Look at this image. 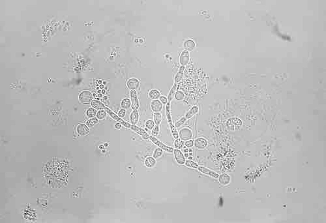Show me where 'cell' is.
I'll list each match as a JSON object with an SVG mask.
<instances>
[{
	"label": "cell",
	"instance_id": "4fadbf2b",
	"mask_svg": "<svg viewBox=\"0 0 326 223\" xmlns=\"http://www.w3.org/2000/svg\"><path fill=\"white\" fill-rule=\"evenodd\" d=\"M151 109L154 112H159L162 109V104L159 100H153L151 103Z\"/></svg>",
	"mask_w": 326,
	"mask_h": 223
},
{
	"label": "cell",
	"instance_id": "f1b7e54d",
	"mask_svg": "<svg viewBox=\"0 0 326 223\" xmlns=\"http://www.w3.org/2000/svg\"><path fill=\"white\" fill-rule=\"evenodd\" d=\"M163 154V150L160 148H157L155 150L154 153H153V158H159L161 157Z\"/></svg>",
	"mask_w": 326,
	"mask_h": 223
},
{
	"label": "cell",
	"instance_id": "ba28073f",
	"mask_svg": "<svg viewBox=\"0 0 326 223\" xmlns=\"http://www.w3.org/2000/svg\"><path fill=\"white\" fill-rule=\"evenodd\" d=\"M130 98H131V107L132 109L135 110L139 108V102L138 100L137 93L134 90H131L130 93Z\"/></svg>",
	"mask_w": 326,
	"mask_h": 223
},
{
	"label": "cell",
	"instance_id": "9c48e42d",
	"mask_svg": "<svg viewBox=\"0 0 326 223\" xmlns=\"http://www.w3.org/2000/svg\"><path fill=\"white\" fill-rule=\"evenodd\" d=\"M197 169H198V170L200 172H202V174H206V175H208V176H210L211 177H212V178H219V174L216 173V172L211 170L207 168L199 166Z\"/></svg>",
	"mask_w": 326,
	"mask_h": 223
},
{
	"label": "cell",
	"instance_id": "ab89813d",
	"mask_svg": "<svg viewBox=\"0 0 326 223\" xmlns=\"http://www.w3.org/2000/svg\"><path fill=\"white\" fill-rule=\"evenodd\" d=\"M115 127H116V128H118V129H119L121 127V125L120 123H117L116 125H115Z\"/></svg>",
	"mask_w": 326,
	"mask_h": 223
},
{
	"label": "cell",
	"instance_id": "7c38bea8",
	"mask_svg": "<svg viewBox=\"0 0 326 223\" xmlns=\"http://www.w3.org/2000/svg\"><path fill=\"white\" fill-rule=\"evenodd\" d=\"M194 145L196 148L203 149L204 148H206V146H207L208 142L205 138H198L195 140V141L194 142Z\"/></svg>",
	"mask_w": 326,
	"mask_h": 223
},
{
	"label": "cell",
	"instance_id": "7402d4cb",
	"mask_svg": "<svg viewBox=\"0 0 326 223\" xmlns=\"http://www.w3.org/2000/svg\"><path fill=\"white\" fill-rule=\"evenodd\" d=\"M198 110L199 109L198 107H196V106H195V107H193L191 109H190L189 112H187V114L185 115V118L187 119H189L190 118H191L192 117H193V116H194L195 114H196L198 112Z\"/></svg>",
	"mask_w": 326,
	"mask_h": 223
},
{
	"label": "cell",
	"instance_id": "d4e9b609",
	"mask_svg": "<svg viewBox=\"0 0 326 223\" xmlns=\"http://www.w3.org/2000/svg\"><path fill=\"white\" fill-rule=\"evenodd\" d=\"M121 107L123 109H128L131 107V101H130L128 99H124L123 101H121Z\"/></svg>",
	"mask_w": 326,
	"mask_h": 223
},
{
	"label": "cell",
	"instance_id": "484cf974",
	"mask_svg": "<svg viewBox=\"0 0 326 223\" xmlns=\"http://www.w3.org/2000/svg\"><path fill=\"white\" fill-rule=\"evenodd\" d=\"M153 116H154V122L155 125H159L160 122H161V114H160V112H154Z\"/></svg>",
	"mask_w": 326,
	"mask_h": 223
},
{
	"label": "cell",
	"instance_id": "74e56055",
	"mask_svg": "<svg viewBox=\"0 0 326 223\" xmlns=\"http://www.w3.org/2000/svg\"><path fill=\"white\" fill-rule=\"evenodd\" d=\"M125 114H126L125 110L122 109H121L120 110H119V112H118V116H119V118H122L125 116Z\"/></svg>",
	"mask_w": 326,
	"mask_h": 223
},
{
	"label": "cell",
	"instance_id": "30bf717a",
	"mask_svg": "<svg viewBox=\"0 0 326 223\" xmlns=\"http://www.w3.org/2000/svg\"><path fill=\"white\" fill-rule=\"evenodd\" d=\"M130 128H131V129L132 130H134L135 132H136L137 134L140 135L144 139H145V140L150 139V136L149 135L148 133H147L144 129H142V128L137 127V126H136V125H131Z\"/></svg>",
	"mask_w": 326,
	"mask_h": 223
},
{
	"label": "cell",
	"instance_id": "44dd1931",
	"mask_svg": "<svg viewBox=\"0 0 326 223\" xmlns=\"http://www.w3.org/2000/svg\"><path fill=\"white\" fill-rule=\"evenodd\" d=\"M148 95L150 97L151 99L157 100L159 98H160V93L157 90V89H151V90H150V92H149Z\"/></svg>",
	"mask_w": 326,
	"mask_h": 223
},
{
	"label": "cell",
	"instance_id": "8fae6325",
	"mask_svg": "<svg viewBox=\"0 0 326 223\" xmlns=\"http://www.w3.org/2000/svg\"><path fill=\"white\" fill-rule=\"evenodd\" d=\"M189 61V52L187 50H184L181 53L180 57V63L181 66H185L187 65Z\"/></svg>",
	"mask_w": 326,
	"mask_h": 223
},
{
	"label": "cell",
	"instance_id": "1f68e13d",
	"mask_svg": "<svg viewBox=\"0 0 326 223\" xmlns=\"http://www.w3.org/2000/svg\"><path fill=\"white\" fill-rule=\"evenodd\" d=\"M98 122V121L97 118H93L90 119H89V120L87 121V125H88L89 127H93L94 125H96V124H97Z\"/></svg>",
	"mask_w": 326,
	"mask_h": 223
},
{
	"label": "cell",
	"instance_id": "f546056e",
	"mask_svg": "<svg viewBox=\"0 0 326 223\" xmlns=\"http://www.w3.org/2000/svg\"><path fill=\"white\" fill-rule=\"evenodd\" d=\"M96 114H97V111H96L95 109H89L86 112L87 116L90 118H94Z\"/></svg>",
	"mask_w": 326,
	"mask_h": 223
},
{
	"label": "cell",
	"instance_id": "f35d334b",
	"mask_svg": "<svg viewBox=\"0 0 326 223\" xmlns=\"http://www.w3.org/2000/svg\"><path fill=\"white\" fill-rule=\"evenodd\" d=\"M159 101L162 103V104H163V105L167 104L168 103V99L164 96H160Z\"/></svg>",
	"mask_w": 326,
	"mask_h": 223
},
{
	"label": "cell",
	"instance_id": "60d3db41",
	"mask_svg": "<svg viewBox=\"0 0 326 223\" xmlns=\"http://www.w3.org/2000/svg\"><path fill=\"white\" fill-rule=\"evenodd\" d=\"M189 160H191V159H192V157H189Z\"/></svg>",
	"mask_w": 326,
	"mask_h": 223
},
{
	"label": "cell",
	"instance_id": "e0dca14e",
	"mask_svg": "<svg viewBox=\"0 0 326 223\" xmlns=\"http://www.w3.org/2000/svg\"><path fill=\"white\" fill-rule=\"evenodd\" d=\"M184 70H185V67L181 66L178 73H177L175 78H174V84H178L179 82L181 81L183 78V72H184Z\"/></svg>",
	"mask_w": 326,
	"mask_h": 223
},
{
	"label": "cell",
	"instance_id": "9a60e30c",
	"mask_svg": "<svg viewBox=\"0 0 326 223\" xmlns=\"http://www.w3.org/2000/svg\"><path fill=\"white\" fill-rule=\"evenodd\" d=\"M219 181L222 185H227L230 183V177L228 174H222L219 177Z\"/></svg>",
	"mask_w": 326,
	"mask_h": 223
},
{
	"label": "cell",
	"instance_id": "cb8c5ba5",
	"mask_svg": "<svg viewBox=\"0 0 326 223\" xmlns=\"http://www.w3.org/2000/svg\"><path fill=\"white\" fill-rule=\"evenodd\" d=\"M156 164V160L152 157H149L145 160V165L148 168H153Z\"/></svg>",
	"mask_w": 326,
	"mask_h": 223
},
{
	"label": "cell",
	"instance_id": "4316f807",
	"mask_svg": "<svg viewBox=\"0 0 326 223\" xmlns=\"http://www.w3.org/2000/svg\"><path fill=\"white\" fill-rule=\"evenodd\" d=\"M183 146H184V141H183L182 140H181L180 138H178V139H176L175 142H174V146H175V148L176 149H181L182 148Z\"/></svg>",
	"mask_w": 326,
	"mask_h": 223
},
{
	"label": "cell",
	"instance_id": "ac0fdd59",
	"mask_svg": "<svg viewBox=\"0 0 326 223\" xmlns=\"http://www.w3.org/2000/svg\"><path fill=\"white\" fill-rule=\"evenodd\" d=\"M130 120L132 125H136V124L138 123V121L139 120V114L137 110H134V111L131 113V114H130Z\"/></svg>",
	"mask_w": 326,
	"mask_h": 223
},
{
	"label": "cell",
	"instance_id": "603a6c76",
	"mask_svg": "<svg viewBox=\"0 0 326 223\" xmlns=\"http://www.w3.org/2000/svg\"><path fill=\"white\" fill-rule=\"evenodd\" d=\"M177 87H178V84H174L173 85V86H172V89H170V91L169 93H168V103H170L171 101H172V99H174V97L175 95V93L176 92V89H177Z\"/></svg>",
	"mask_w": 326,
	"mask_h": 223
},
{
	"label": "cell",
	"instance_id": "6da1fadb",
	"mask_svg": "<svg viewBox=\"0 0 326 223\" xmlns=\"http://www.w3.org/2000/svg\"><path fill=\"white\" fill-rule=\"evenodd\" d=\"M57 165H58V163H56L54 166V168L49 167V169L47 168L46 170V171H47L46 175L48 176V175H51V174H53L54 175V177H52V178L50 179V181H54V179L53 184L54 185H57V187H58V186H59V185H61L62 184V183H61V180L65 181L66 179L65 176L67 175V174L65 171V169L63 168L60 169V167L61 166H60L59 168Z\"/></svg>",
	"mask_w": 326,
	"mask_h": 223
},
{
	"label": "cell",
	"instance_id": "8d00e7d4",
	"mask_svg": "<svg viewBox=\"0 0 326 223\" xmlns=\"http://www.w3.org/2000/svg\"><path fill=\"white\" fill-rule=\"evenodd\" d=\"M185 147H187V148H192V147L194 146V141L192 140H187V141L185 142Z\"/></svg>",
	"mask_w": 326,
	"mask_h": 223
},
{
	"label": "cell",
	"instance_id": "d590c367",
	"mask_svg": "<svg viewBox=\"0 0 326 223\" xmlns=\"http://www.w3.org/2000/svg\"><path fill=\"white\" fill-rule=\"evenodd\" d=\"M159 125H155L154 128L152 129V136H157L158 134H159Z\"/></svg>",
	"mask_w": 326,
	"mask_h": 223
},
{
	"label": "cell",
	"instance_id": "52a82bcc",
	"mask_svg": "<svg viewBox=\"0 0 326 223\" xmlns=\"http://www.w3.org/2000/svg\"><path fill=\"white\" fill-rule=\"evenodd\" d=\"M174 158H175V160L177 162V163L180 165H182V164H184L185 163V157H184V155H183V154L182 153V152L179 149H174Z\"/></svg>",
	"mask_w": 326,
	"mask_h": 223
},
{
	"label": "cell",
	"instance_id": "d6a6232c",
	"mask_svg": "<svg viewBox=\"0 0 326 223\" xmlns=\"http://www.w3.org/2000/svg\"><path fill=\"white\" fill-rule=\"evenodd\" d=\"M155 124L154 121L151 120V119H149V120L147 121L146 123V127L148 128L149 130H152L155 126Z\"/></svg>",
	"mask_w": 326,
	"mask_h": 223
},
{
	"label": "cell",
	"instance_id": "ffe728a7",
	"mask_svg": "<svg viewBox=\"0 0 326 223\" xmlns=\"http://www.w3.org/2000/svg\"><path fill=\"white\" fill-rule=\"evenodd\" d=\"M91 105L93 107V109H95V110H101L104 109L105 107H104V105H103L100 101L98 100H92V101L91 102Z\"/></svg>",
	"mask_w": 326,
	"mask_h": 223
},
{
	"label": "cell",
	"instance_id": "277c9868",
	"mask_svg": "<svg viewBox=\"0 0 326 223\" xmlns=\"http://www.w3.org/2000/svg\"><path fill=\"white\" fill-rule=\"evenodd\" d=\"M104 110H105V111H106V112H107V113L110 116H111V118H112V119H114V120H116V121H118V122L120 123L121 124V125H123L124 126V127H127V128H130V127H131V125H130V124L128 123H127V122H125V121H124V120H123V119H121V118H119V117H118V116H117V115H116V114L114 113V112H112L111 110L109 109L108 108L105 107Z\"/></svg>",
	"mask_w": 326,
	"mask_h": 223
},
{
	"label": "cell",
	"instance_id": "d6986e66",
	"mask_svg": "<svg viewBox=\"0 0 326 223\" xmlns=\"http://www.w3.org/2000/svg\"><path fill=\"white\" fill-rule=\"evenodd\" d=\"M77 132L80 135H86L89 132V128L85 124H80L77 127Z\"/></svg>",
	"mask_w": 326,
	"mask_h": 223
},
{
	"label": "cell",
	"instance_id": "5b68a950",
	"mask_svg": "<svg viewBox=\"0 0 326 223\" xmlns=\"http://www.w3.org/2000/svg\"><path fill=\"white\" fill-rule=\"evenodd\" d=\"M92 94L88 91H82L79 95V100L83 104H89L92 101Z\"/></svg>",
	"mask_w": 326,
	"mask_h": 223
},
{
	"label": "cell",
	"instance_id": "3957f363",
	"mask_svg": "<svg viewBox=\"0 0 326 223\" xmlns=\"http://www.w3.org/2000/svg\"><path fill=\"white\" fill-rule=\"evenodd\" d=\"M150 139L153 142V144L156 145L157 146H158V148L162 149L163 151H166V152H168V153H173L174 152V148H172V147H170V146H166V145H165L164 144H163L162 142L160 141V140H159L157 138H156L155 136H150Z\"/></svg>",
	"mask_w": 326,
	"mask_h": 223
},
{
	"label": "cell",
	"instance_id": "8992f818",
	"mask_svg": "<svg viewBox=\"0 0 326 223\" xmlns=\"http://www.w3.org/2000/svg\"><path fill=\"white\" fill-rule=\"evenodd\" d=\"M179 136H180V138L183 141H187L192 137V132L189 128H184L180 130Z\"/></svg>",
	"mask_w": 326,
	"mask_h": 223
},
{
	"label": "cell",
	"instance_id": "2e32d148",
	"mask_svg": "<svg viewBox=\"0 0 326 223\" xmlns=\"http://www.w3.org/2000/svg\"><path fill=\"white\" fill-rule=\"evenodd\" d=\"M195 46H196L195 45V43L192 40L186 41L184 43V45H183V47H184L185 50H187L188 52L192 51L194 49Z\"/></svg>",
	"mask_w": 326,
	"mask_h": 223
},
{
	"label": "cell",
	"instance_id": "836d02e7",
	"mask_svg": "<svg viewBox=\"0 0 326 223\" xmlns=\"http://www.w3.org/2000/svg\"><path fill=\"white\" fill-rule=\"evenodd\" d=\"M186 121H187V119L185 118V117H183L182 118H181L180 120L177 121V122L175 123V127L176 128L180 127L181 125H183V124L186 122Z\"/></svg>",
	"mask_w": 326,
	"mask_h": 223
},
{
	"label": "cell",
	"instance_id": "5bb4252c",
	"mask_svg": "<svg viewBox=\"0 0 326 223\" xmlns=\"http://www.w3.org/2000/svg\"><path fill=\"white\" fill-rule=\"evenodd\" d=\"M140 82L136 79H130L127 82V87L130 90H136L138 88Z\"/></svg>",
	"mask_w": 326,
	"mask_h": 223
},
{
	"label": "cell",
	"instance_id": "4dcf8cb0",
	"mask_svg": "<svg viewBox=\"0 0 326 223\" xmlns=\"http://www.w3.org/2000/svg\"><path fill=\"white\" fill-rule=\"evenodd\" d=\"M174 97L178 101H182L184 99V93L181 91H177L175 93V95H174Z\"/></svg>",
	"mask_w": 326,
	"mask_h": 223
},
{
	"label": "cell",
	"instance_id": "7a4b0ae2",
	"mask_svg": "<svg viewBox=\"0 0 326 223\" xmlns=\"http://www.w3.org/2000/svg\"><path fill=\"white\" fill-rule=\"evenodd\" d=\"M166 116L167 118L168 123L169 127L170 128L172 136H173V137L175 139L179 138V133L178 130H177V128L175 127V125H174L173 121H172L170 113V103H168L166 105Z\"/></svg>",
	"mask_w": 326,
	"mask_h": 223
},
{
	"label": "cell",
	"instance_id": "83f0119b",
	"mask_svg": "<svg viewBox=\"0 0 326 223\" xmlns=\"http://www.w3.org/2000/svg\"><path fill=\"white\" fill-rule=\"evenodd\" d=\"M185 165L188 167L189 168H198V164H197V163L194 162L193 161H192L191 160H187L185 161Z\"/></svg>",
	"mask_w": 326,
	"mask_h": 223
},
{
	"label": "cell",
	"instance_id": "e575fe53",
	"mask_svg": "<svg viewBox=\"0 0 326 223\" xmlns=\"http://www.w3.org/2000/svg\"><path fill=\"white\" fill-rule=\"evenodd\" d=\"M106 111H104V110H99L97 113V119H104L105 117H106Z\"/></svg>",
	"mask_w": 326,
	"mask_h": 223
}]
</instances>
